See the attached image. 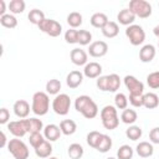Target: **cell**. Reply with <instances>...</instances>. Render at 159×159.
I'll return each instance as SVG.
<instances>
[{"mask_svg": "<svg viewBox=\"0 0 159 159\" xmlns=\"http://www.w3.org/2000/svg\"><path fill=\"white\" fill-rule=\"evenodd\" d=\"M6 14V2L5 0H0V16Z\"/></svg>", "mask_w": 159, "mask_h": 159, "instance_id": "46", "label": "cell"}, {"mask_svg": "<svg viewBox=\"0 0 159 159\" xmlns=\"http://www.w3.org/2000/svg\"><path fill=\"white\" fill-rule=\"evenodd\" d=\"M7 144H9V142H7V139H6V135H5L4 132H1V143H0V147L4 148L5 145L7 147Z\"/></svg>", "mask_w": 159, "mask_h": 159, "instance_id": "47", "label": "cell"}, {"mask_svg": "<svg viewBox=\"0 0 159 159\" xmlns=\"http://www.w3.org/2000/svg\"><path fill=\"white\" fill-rule=\"evenodd\" d=\"M158 5H159V4H158Z\"/></svg>", "mask_w": 159, "mask_h": 159, "instance_id": "52", "label": "cell"}, {"mask_svg": "<svg viewBox=\"0 0 159 159\" xmlns=\"http://www.w3.org/2000/svg\"><path fill=\"white\" fill-rule=\"evenodd\" d=\"M50 109V98L46 92L39 91L35 92L32 96V103H31V111L36 116H45Z\"/></svg>", "mask_w": 159, "mask_h": 159, "instance_id": "2", "label": "cell"}, {"mask_svg": "<svg viewBox=\"0 0 159 159\" xmlns=\"http://www.w3.org/2000/svg\"><path fill=\"white\" fill-rule=\"evenodd\" d=\"M12 109H14L15 116L19 117L20 119H25V118H27V116L30 114V111H31L29 102L25 101V99H17V101L14 103Z\"/></svg>", "mask_w": 159, "mask_h": 159, "instance_id": "14", "label": "cell"}, {"mask_svg": "<svg viewBox=\"0 0 159 159\" xmlns=\"http://www.w3.org/2000/svg\"><path fill=\"white\" fill-rule=\"evenodd\" d=\"M82 82H83V72L77 71V70L71 71V72L67 75V77H66V83H67V86H68L70 88H72V89L80 87V86L82 84Z\"/></svg>", "mask_w": 159, "mask_h": 159, "instance_id": "18", "label": "cell"}, {"mask_svg": "<svg viewBox=\"0 0 159 159\" xmlns=\"http://www.w3.org/2000/svg\"><path fill=\"white\" fill-rule=\"evenodd\" d=\"M0 24L6 29H14L17 26V19L12 14H5L0 16Z\"/></svg>", "mask_w": 159, "mask_h": 159, "instance_id": "34", "label": "cell"}, {"mask_svg": "<svg viewBox=\"0 0 159 159\" xmlns=\"http://www.w3.org/2000/svg\"><path fill=\"white\" fill-rule=\"evenodd\" d=\"M102 71V66L98 62H88L83 68V76H86L87 78H98L101 77Z\"/></svg>", "mask_w": 159, "mask_h": 159, "instance_id": "17", "label": "cell"}, {"mask_svg": "<svg viewBox=\"0 0 159 159\" xmlns=\"http://www.w3.org/2000/svg\"><path fill=\"white\" fill-rule=\"evenodd\" d=\"M158 46H159V40H158Z\"/></svg>", "mask_w": 159, "mask_h": 159, "instance_id": "51", "label": "cell"}, {"mask_svg": "<svg viewBox=\"0 0 159 159\" xmlns=\"http://www.w3.org/2000/svg\"><path fill=\"white\" fill-rule=\"evenodd\" d=\"M117 20L120 25H124V26H130L133 25L134 20H135V15L127 7V9H122L118 14H117Z\"/></svg>", "mask_w": 159, "mask_h": 159, "instance_id": "19", "label": "cell"}, {"mask_svg": "<svg viewBox=\"0 0 159 159\" xmlns=\"http://www.w3.org/2000/svg\"><path fill=\"white\" fill-rule=\"evenodd\" d=\"M153 34L159 39V25H157V26H154V29H153Z\"/></svg>", "mask_w": 159, "mask_h": 159, "instance_id": "48", "label": "cell"}, {"mask_svg": "<svg viewBox=\"0 0 159 159\" xmlns=\"http://www.w3.org/2000/svg\"><path fill=\"white\" fill-rule=\"evenodd\" d=\"M101 120L106 129L113 130L119 125V117L117 113V108L114 106H104L101 109Z\"/></svg>", "mask_w": 159, "mask_h": 159, "instance_id": "3", "label": "cell"}, {"mask_svg": "<svg viewBox=\"0 0 159 159\" xmlns=\"http://www.w3.org/2000/svg\"><path fill=\"white\" fill-rule=\"evenodd\" d=\"M92 34L88 30H78V43L82 46L91 45L92 42Z\"/></svg>", "mask_w": 159, "mask_h": 159, "instance_id": "39", "label": "cell"}, {"mask_svg": "<svg viewBox=\"0 0 159 159\" xmlns=\"http://www.w3.org/2000/svg\"><path fill=\"white\" fill-rule=\"evenodd\" d=\"M102 34L107 39H113L119 34V26L116 21H108L107 25L102 29Z\"/></svg>", "mask_w": 159, "mask_h": 159, "instance_id": "24", "label": "cell"}, {"mask_svg": "<svg viewBox=\"0 0 159 159\" xmlns=\"http://www.w3.org/2000/svg\"><path fill=\"white\" fill-rule=\"evenodd\" d=\"M147 84L153 89L159 88V71H154L147 76Z\"/></svg>", "mask_w": 159, "mask_h": 159, "instance_id": "40", "label": "cell"}, {"mask_svg": "<svg viewBox=\"0 0 159 159\" xmlns=\"http://www.w3.org/2000/svg\"><path fill=\"white\" fill-rule=\"evenodd\" d=\"M71 107V98L66 93H60L55 96L52 101V109L58 116H66L70 112Z\"/></svg>", "mask_w": 159, "mask_h": 159, "instance_id": "7", "label": "cell"}, {"mask_svg": "<svg viewBox=\"0 0 159 159\" xmlns=\"http://www.w3.org/2000/svg\"><path fill=\"white\" fill-rule=\"evenodd\" d=\"M149 140L152 144H159V127L150 129L149 132Z\"/></svg>", "mask_w": 159, "mask_h": 159, "instance_id": "44", "label": "cell"}, {"mask_svg": "<svg viewBox=\"0 0 159 159\" xmlns=\"http://www.w3.org/2000/svg\"><path fill=\"white\" fill-rule=\"evenodd\" d=\"M108 21H109V20H108V16H107L104 12H94V14L91 16V19H89L91 25H92L93 27L101 29V30L107 25Z\"/></svg>", "mask_w": 159, "mask_h": 159, "instance_id": "22", "label": "cell"}, {"mask_svg": "<svg viewBox=\"0 0 159 159\" xmlns=\"http://www.w3.org/2000/svg\"><path fill=\"white\" fill-rule=\"evenodd\" d=\"M25 7H26V4L24 0H11L7 5V9L10 10V14H12V15L24 12Z\"/></svg>", "mask_w": 159, "mask_h": 159, "instance_id": "33", "label": "cell"}, {"mask_svg": "<svg viewBox=\"0 0 159 159\" xmlns=\"http://www.w3.org/2000/svg\"><path fill=\"white\" fill-rule=\"evenodd\" d=\"M159 104V97L153 93V92H148L144 93L143 96V107H145L147 109H154L157 108Z\"/></svg>", "mask_w": 159, "mask_h": 159, "instance_id": "23", "label": "cell"}, {"mask_svg": "<svg viewBox=\"0 0 159 159\" xmlns=\"http://www.w3.org/2000/svg\"><path fill=\"white\" fill-rule=\"evenodd\" d=\"M114 107L117 109H125L128 108V97L124 93H117L114 96Z\"/></svg>", "mask_w": 159, "mask_h": 159, "instance_id": "38", "label": "cell"}, {"mask_svg": "<svg viewBox=\"0 0 159 159\" xmlns=\"http://www.w3.org/2000/svg\"><path fill=\"white\" fill-rule=\"evenodd\" d=\"M70 58H71L72 63L76 65V66H86V65L88 63V62H87V60H88V53H87L84 50L80 48V47H76V48L71 50Z\"/></svg>", "mask_w": 159, "mask_h": 159, "instance_id": "13", "label": "cell"}, {"mask_svg": "<svg viewBox=\"0 0 159 159\" xmlns=\"http://www.w3.org/2000/svg\"><path fill=\"white\" fill-rule=\"evenodd\" d=\"M75 109L87 119H93L98 114L97 103L89 96H86V94L78 96L75 99Z\"/></svg>", "mask_w": 159, "mask_h": 159, "instance_id": "1", "label": "cell"}, {"mask_svg": "<svg viewBox=\"0 0 159 159\" xmlns=\"http://www.w3.org/2000/svg\"><path fill=\"white\" fill-rule=\"evenodd\" d=\"M67 153H68V157L71 159H81L83 157L84 150H83V147L81 144L72 143V144H70V147L67 149Z\"/></svg>", "mask_w": 159, "mask_h": 159, "instance_id": "28", "label": "cell"}, {"mask_svg": "<svg viewBox=\"0 0 159 159\" xmlns=\"http://www.w3.org/2000/svg\"><path fill=\"white\" fill-rule=\"evenodd\" d=\"M35 154L39 158H42V159L50 158L51 154H52V144H51V142L43 140L37 148H35Z\"/></svg>", "mask_w": 159, "mask_h": 159, "instance_id": "21", "label": "cell"}, {"mask_svg": "<svg viewBox=\"0 0 159 159\" xmlns=\"http://www.w3.org/2000/svg\"><path fill=\"white\" fill-rule=\"evenodd\" d=\"M96 86L102 92H117L120 87V78L117 73L101 76L97 78Z\"/></svg>", "mask_w": 159, "mask_h": 159, "instance_id": "4", "label": "cell"}, {"mask_svg": "<svg viewBox=\"0 0 159 159\" xmlns=\"http://www.w3.org/2000/svg\"><path fill=\"white\" fill-rule=\"evenodd\" d=\"M125 36L128 37L129 42L133 46H139L145 40V31L143 30V27L140 25L133 24L125 29Z\"/></svg>", "mask_w": 159, "mask_h": 159, "instance_id": "8", "label": "cell"}, {"mask_svg": "<svg viewBox=\"0 0 159 159\" xmlns=\"http://www.w3.org/2000/svg\"><path fill=\"white\" fill-rule=\"evenodd\" d=\"M39 29H40V31H42L43 34H46L51 37H57L62 32L61 24L53 19H47V17L39 25Z\"/></svg>", "mask_w": 159, "mask_h": 159, "instance_id": "9", "label": "cell"}, {"mask_svg": "<svg viewBox=\"0 0 159 159\" xmlns=\"http://www.w3.org/2000/svg\"><path fill=\"white\" fill-rule=\"evenodd\" d=\"M9 119H10V112L9 109H6L5 107H2L0 109V124H6L9 123Z\"/></svg>", "mask_w": 159, "mask_h": 159, "instance_id": "45", "label": "cell"}, {"mask_svg": "<svg viewBox=\"0 0 159 159\" xmlns=\"http://www.w3.org/2000/svg\"><path fill=\"white\" fill-rule=\"evenodd\" d=\"M61 134H62V132H61L60 127L56 125V124H53V123L47 124L43 128V137L48 142H56L57 139H60Z\"/></svg>", "mask_w": 159, "mask_h": 159, "instance_id": "16", "label": "cell"}, {"mask_svg": "<svg viewBox=\"0 0 159 159\" xmlns=\"http://www.w3.org/2000/svg\"><path fill=\"white\" fill-rule=\"evenodd\" d=\"M135 152L140 158H149L154 153V147L150 142H139L135 147Z\"/></svg>", "mask_w": 159, "mask_h": 159, "instance_id": "20", "label": "cell"}, {"mask_svg": "<svg viewBox=\"0 0 159 159\" xmlns=\"http://www.w3.org/2000/svg\"><path fill=\"white\" fill-rule=\"evenodd\" d=\"M128 9L135 15V17L147 19L152 15V5L147 0H130Z\"/></svg>", "mask_w": 159, "mask_h": 159, "instance_id": "6", "label": "cell"}, {"mask_svg": "<svg viewBox=\"0 0 159 159\" xmlns=\"http://www.w3.org/2000/svg\"><path fill=\"white\" fill-rule=\"evenodd\" d=\"M47 159H58V158H56V157H50V158H47Z\"/></svg>", "mask_w": 159, "mask_h": 159, "instance_id": "49", "label": "cell"}, {"mask_svg": "<svg viewBox=\"0 0 159 159\" xmlns=\"http://www.w3.org/2000/svg\"><path fill=\"white\" fill-rule=\"evenodd\" d=\"M124 86L127 87V89L129 91V94L133 96H140L144 94V84L142 81H139L135 76L132 75H127L124 78Z\"/></svg>", "mask_w": 159, "mask_h": 159, "instance_id": "10", "label": "cell"}, {"mask_svg": "<svg viewBox=\"0 0 159 159\" xmlns=\"http://www.w3.org/2000/svg\"><path fill=\"white\" fill-rule=\"evenodd\" d=\"M133 148L128 144H123L117 150V159H132L133 158Z\"/></svg>", "mask_w": 159, "mask_h": 159, "instance_id": "36", "label": "cell"}, {"mask_svg": "<svg viewBox=\"0 0 159 159\" xmlns=\"http://www.w3.org/2000/svg\"><path fill=\"white\" fill-rule=\"evenodd\" d=\"M102 134H103V133H101V132H98V130H92V132H89V133L87 134V138H86L87 144H88L89 147H92V148L96 149L97 145H98V143H99V140H101Z\"/></svg>", "mask_w": 159, "mask_h": 159, "instance_id": "37", "label": "cell"}, {"mask_svg": "<svg viewBox=\"0 0 159 159\" xmlns=\"http://www.w3.org/2000/svg\"><path fill=\"white\" fill-rule=\"evenodd\" d=\"M7 129H9V132H10L15 138H22L26 133H29L27 118L9 122V123H7Z\"/></svg>", "mask_w": 159, "mask_h": 159, "instance_id": "11", "label": "cell"}, {"mask_svg": "<svg viewBox=\"0 0 159 159\" xmlns=\"http://www.w3.org/2000/svg\"><path fill=\"white\" fill-rule=\"evenodd\" d=\"M108 52V43L106 41H94L88 47V53L92 57H103Z\"/></svg>", "mask_w": 159, "mask_h": 159, "instance_id": "12", "label": "cell"}, {"mask_svg": "<svg viewBox=\"0 0 159 159\" xmlns=\"http://www.w3.org/2000/svg\"><path fill=\"white\" fill-rule=\"evenodd\" d=\"M27 19H29V21H30L31 24L39 26L46 17H45L43 11H41V10H39V9H32V10H30V12H29V15H27Z\"/></svg>", "mask_w": 159, "mask_h": 159, "instance_id": "29", "label": "cell"}, {"mask_svg": "<svg viewBox=\"0 0 159 159\" xmlns=\"http://www.w3.org/2000/svg\"><path fill=\"white\" fill-rule=\"evenodd\" d=\"M7 150L15 159H29V148L26 143L20 138L10 139L7 144Z\"/></svg>", "mask_w": 159, "mask_h": 159, "instance_id": "5", "label": "cell"}, {"mask_svg": "<svg viewBox=\"0 0 159 159\" xmlns=\"http://www.w3.org/2000/svg\"><path fill=\"white\" fill-rule=\"evenodd\" d=\"M112 138L108 135V134H102L101 137V140L96 148V150H98L99 153H107L109 152V149L112 148Z\"/></svg>", "mask_w": 159, "mask_h": 159, "instance_id": "31", "label": "cell"}, {"mask_svg": "<svg viewBox=\"0 0 159 159\" xmlns=\"http://www.w3.org/2000/svg\"><path fill=\"white\" fill-rule=\"evenodd\" d=\"M143 96L144 94H140V96H133V94H129V98H128V102L135 107V108H140L143 107Z\"/></svg>", "mask_w": 159, "mask_h": 159, "instance_id": "43", "label": "cell"}, {"mask_svg": "<svg viewBox=\"0 0 159 159\" xmlns=\"http://www.w3.org/2000/svg\"><path fill=\"white\" fill-rule=\"evenodd\" d=\"M137 119H138V113L130 108H125L120 114V120L125 124H129V125L134 124L137 122Z\"/></svg>", "mask_w": 159, "mask_h": 159, "instance_id": "26", "label": "cell"}, {"mask_svg": "<svg viewBox=\"0 0 159 159\" xmlns=\"http://www.w3.org/2000/svg\"><path fill=\"white\" fill-rule=\"evenodd\" d=\"M83 17L78 11H72L67 15V24L71 26V29H77L82 25Z\"/></svg>", "mask_w": 159, "mask_h": 159, "instance_id": "30", "label": "cell"}, {"mask_svg": "<svg viewBox=\"0 0 159 159\" xmlns=\"http://www.w3.org/2000/svg\"><path fill=\"white\" fill-rule=\"evenodd\" d=\"M107 159H116V158H113V157H109V158H107Z\"/></svg>", "mask_w": 159, "mask_h": 159, "instance_id": "50", "label": "cell"}, {"mask_svg": "<svg viewBox=\"0 0 159 159\" xmlns=\"http://www.w3.org/2000/svg\"><path fill=\"white\" fill-rule=\"evenodd\" d=\"M157 55V50L152 43H147L144 46H142V48L139 50V60L144 63L152 62L154 60Z\"/></svg>", "mask_w": 159, "mask_h": 159, "instance_id": "15", "label": "cell"}, {"mask_svg": "<svg viewBox=\"0 0 159 159\" xmlns=\"http://www.w3.org/2000/svg\"><path fill=\"white\" fill-rule=\"evenodd\" d=\"M65 41L67 43H78V30L68 29L65 32Z\"/></svg>", "mask_w": 159, "mask_h": 159, "instance_id": "41", "label": "cell"}, {"mask_svg": "<svg viewBox=\"0 0 159 159\" xmlns=\"http://www.w3.org/2000/svg\"><path fill=\"white\" fill-rule=\"evenodd\" d=\"M60 129L65 135H72L77 130V124L72 119H63L60 123Z\"/></svg>", "mask_w": 159, "mask_h": 159, "instance_id": "25", "label": "cell"}, {"mask_svg": "<svg viewBox=\"0 0 159 159\" xmlns=\"http://www.w3.org/2000/svg\"><path fill=\"white\" fill-rule=\"evenodd\" d=\"M27 128H29V133H40L41 130H43V123L41 119L39 118H27Z\"/></svg>", "mask_w": 159, "mask_h": 159, "instance_id": "27", "label": "cell"}, {"mask_svg": "<svg viewBox=\"0 0 159 159\" xmlns=\"http://www.w3.org/2000/svg\"><path fill=\"white\" fill-rule=\"evenodd\" d=\"M142 134H143V130H142V128L139 125L132 124V125H129L125 129V135L130 140H138V139H140L142 138Z\"/></svg>", "mask_w": 159, "mask_h": 159, "instance_id": "32", "label": "cell"}, {"mask_svg": "<svg viewBox=\"0 0 159 159\" xmlns=\"http://www.w3.org/2000/svg\"><path fill=\"white\" fill-rule=\"evenodd\" d=\"M43 140H46V139H45L43 134H41V132H40V133H32V134H30V137H29L30 145H31L34 149L37 148Z\"/></svg>", "mask_w": 159, "mask_h": 159, "instance_id": "42", "label": "cell"}, {"mask_svg": "<svg viewBox=\"0 0 159 159\" xmlns=\"http://www.w3.org/2000/svg\"><path fill=\"white\" fill-rule=\"evenodd\" d=\"M61 82L56 78H52L50 81H47L46 83V93L47 94H53V96H57L60 94V89H61Z\"/></svg>", "mask_w": 159, "mask_h": 159, "instance_id": "35", "label": "cell"}]
</instances>
